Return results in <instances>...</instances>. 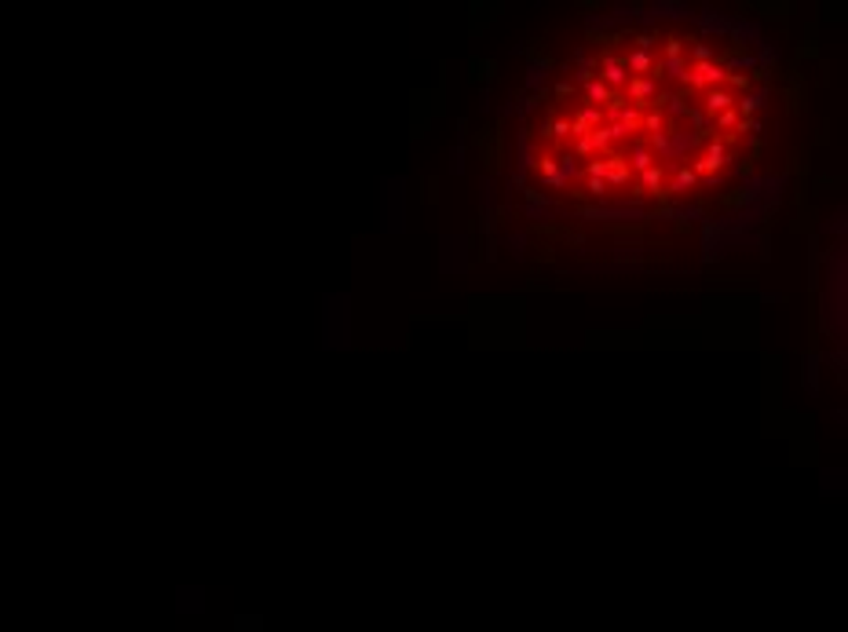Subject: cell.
Listing matches in <instances>:
<instances>
[{"label":"cell","mask_w":848,"mask_h":632,"mask_svg":"<svg viewBox=\"0 0 848 632\" xmlns=\"http://www.w3.org/2000/svg\"><path fill=\"white\" fill-rule=\"evenodd\" d=\"M801 84L750 15L614 4L519 52L483 129L490 256L560 275L702 270L765 249Z\"/></svg>","instance_id":"1"}]
</instances>
